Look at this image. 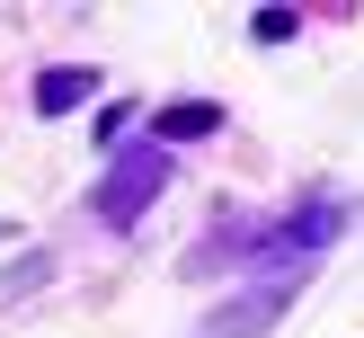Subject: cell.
Segmentation results:
<instances>
[{
    "mask_svg": "<svg viewBox=\"0 0 364 338\" xmlns=\"http://www.w3.org/2000/svg\"><path fill=\"white\" fill-rule=\"evenodd\" d=\"M160 178H169V160H160L151 142H142V152H124L116 169L98 178V213H107V223H134V213L160 196Z\"/></svg>",
    "mask_w": 364,
    "mask_h": 338,
    "instance_id": "cell-1",
    "label": "cell"
},
{
    "mask_svg": "<svg viewBox=\"0 0 364 338\" xmlns=\"http://www.w3.org/2000/svg\"><path fill=\"white\" fill-rule=\"evenodd\" d=\"M223 125V107L213 98H178V107H160V142H196V134H213Z\"/></svg>",
    "mask_w": 364,
    "mask_h": 338,
    "instance_id": "cell-2",
    "label": "cell"
},
{
    "mask_svg": "<svg viewBox=\"0 0 364 338\" xmlns=\"http://www.w3.org/2000/svg\"><path fill=\"white\" fill-rule=\"evenodd\" d=\"M284 294H294V285H276V294H267V285H258V294H249V302H240V312H231V320H213V338H249V329H258V320H276V312H284Z\"/></svg>",
    "mask_w": 364,
    "mask_h": 338,
    "instance_id": "cell-3",
    "label": "cell"
},
{
    "mask_svg": "<svg viewBox=\"0 0 364 338\" xmlns=\"http://www.w3.org/2000/svg\"><path fill=\"white\" fill-rule=\"evenodd\" d=\"M89 89H98L89 71H45V80H36V107H45V116H63V107H80Z\"/></svg>",
    "mask_w": 364,
    "mask_h": 338,
    "instance_id": "cell-4",
    "label": "cell"
},
{
    "mask_svg": "<svg viewBox=\"0 0 364 338\" xmlns=\"http://www.w3.org/2000/svg\"><path fill=\"white\" fill-rule=\"evenodd\" d=\"M249 27H258V45H284V36H294V9H258Z\"/></svg>",
    "mask_w": 364,
    "mask_h": 338,
    "instance_id": "cell-5",
    "label": "cell"
}]
</instances>
